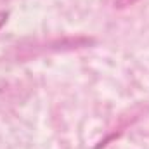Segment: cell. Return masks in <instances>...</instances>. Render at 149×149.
<instances>
[{"mask_svg":"<svg viewBox=\"0 0 149 149\" xmlns=\"http://www.w3.org/2000/svg\"><path fill=\"white\" fill-rule=\"evenodd\" d=\"M7 17H9V12H3V10H0V30H2V26L7 23Z\"/></svg>","mask_w":149,"mask_h":149,"instance_id":"2","label":"cell"},{"mask_svg":"<svg viewBox=\"0 0 149 149\" xmlns=\"http://www.w3.org/2000/svg\"><path fill=\"white\" fill-rule=\"evenodd\" d=\"M139 0H114L113 5H114V9H127V7H130V5H134Z\"/></svg>","mask_w":149,"mask_h":149,"instance_id":"1","label":"cell"}]
</instances>
